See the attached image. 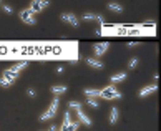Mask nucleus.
<instances>
[{
  "label": "nucleus",
  "mask_w": 161,
  "mask_h": 131,
  "mask_svg": "<svg viewBox=\"0 0 161 131\" xmlns=\"http://www.w3.org/2000/svg\"><path fill=\"white\" fill-rule=\"evenodd\" d=\"M48 5H50V3L47 2V0H42V2L38 0V2H32V3H30V10L33 12V14H38V12H42L43 8H47Z\"/></svg>",
  "instance_id": "nucleus-8"
},
{
  "label": "nucleus",
  "mask_w": 161,
  "mask_h": 131,
  "mask_svg": "<svg viewBox=\"0 0 161 131\" xmlns=\"http://www.w3.org/2000/svg\"><path fill=\"white\" fill-rule=\"evenodd\" d=\"M111 85H116V83H123L125 80H126V73L125 71H121V73H115V75H111Z\"/></svg>",
  "instance_id": "nucleus-13"
},
{
  "label": "nucleus",
  "mask_w": 161,
  "mask_h": 131,
  "mask_svg": "<svg viewBox=\"0 0 161 131\" xmlns=\"http://www.w3.org/2000/svg\"><path fill=\"white\" fill-rule=\"evenodd\" d=\"M100 98H103V100H118V98H123V95L115 88V85H110V86H106V88L101 90Z\"/></svg>",
  "instance_id": "nucleus-3"
},
{
  "label": "nucleus",
  "mask_w": 161,
  "mask_h": 131,
  "mask_svg": "<svg viewBox=\"0 0 161 131\" xmlns=\"http://www.w3.org/2000/svg\"><path fill=\"white\" fill-rule=\"evenodd\" d=\"M77 115H78V123H82V124H85V126H91V118L87 115V113H83V110H78L77 111Z\"/></svg>",
  "instance_id": "nucleus-9"
},
{
  "label": "nucleus",
  "mask_w": 161,
  "mask_h": 131,
  "mask_svg": "<svg viewBox=\"0 0 161 131\" xmlns=\"http://www.w3.org/2000/svg\"><path fill=\"white\" fill-rule=\"evenodd\" d=\"M128 45H130V46H136V45H138V41H130Z\"/></svg>",
  "instance_id": "nucleus-28"
},
{
  "label": "nucleus",
  "mask_w": 161,
  "mask_h": 131,
  "mask_svg": "<svg viewBox=\"0 0 161 131\" xmlns=\"http://www.w3.org/2000/svg\"><path fill=\"white\" fill-rule=\"evenodd\" d=\"M118 120H120V111H118V108H111V111H110V123L111 124H115V123H118Z\"/></svg>",
  "instance_id": "nucleus-15"
},
{
  "label": "nucleus",
  "mask_w": 161,
  "mask_h": 131,
  "mask_svg": "<svg viewBox=\"0 0 161 131\" xmlns=\"http://www.w3.org/2000/svg\"><path fill=\"white\" fill-rule=\"evenodd\" d=\"M68 123H72V115H70V111H65V115H63V126Z\"/></svg>",
  "instance_id": "nucleus-22"
},
{
  "label": "nucleus",
  "mask_w": 161,
  "mask_h": 131,
  "mask_svg": "<svg viewBox=\"0 0 161 131\" xmlns=\"http://www.w3.org/2000/svg\"><path fill=\"white\" fill-rule=\"evenodd\" d=\"M83 20H96L100 22L101 25L105 23V19H103L101 15H96V14H90V12H87V14H83Z\"/></svg>",
  "instance_id": "nucleus-12"
},
{
  "label": "nucleus",
  "mask_w": 161,
  "mask_h": 131,
  "mask_svg": "<svg viewBox=\"0 0 161 131\" xmlns=\"http://www.w3.org/2000/svg\"><path fill=\"white\" fill-rule=\"evenodd\" d=\"M17 78H19V73H15L12 68H7L3 71L2 78H0V86H2V88H8L10 85H13V83L17 81Z\"/></svg>",
  "instance_id": "nucleus-2"
},
{
  "label": "nucleus",
  "mask_w": 161,
  "mask_h": 131,
  "mask_svg": "<svg viewBox=\"0 0 161 131\" xmlns=\"http://www.w3.org/2000/svg\"><path fill=\"white\" fill-rule=\"evenodd\" d=\"M68 106H70L72 110H82V103H80V101H75V100H72L70 103H68Z\"/></svg>",
  "instance_id": "nucleus-19"
},
{
  "label": "nucleus",
  "mask_w": 161,
  "mask_h": 131,
  "mask_svg": "<svg viewBox=\"0 0 161 131\" xmlns=\"http://www.w3.org/2000/svg\"><path fill=\"white\" fill-rule=\"evenodd\" d=\"M27 95H28V96H30V98H33V96H35V95H37V91L33 90V88H28V90H27Z\"/></svg>",
  "instance_id": "nucleus-24"
},
{
  "label": "nucleus",
  "mask_w": 161,
  "mask_h": 131,
  "mask_svg": "<svg viewBox=\"0 0 161 131\" xmlns=\"http://www.w3.org/2000/svg\"><path fill=\"white\" fill-rule=\"evenodd\" d=\"M138 63H140V60H138V58L135 57V58H131V60L128 62V67H130L131 70H135V68L138 67Z\"/></svg>",
  "instance_id": "nucleus-21"
},
{
  "label": "nucleus",
  "mask_w": 161,
  "mask_h": 131,
  "mask_svg": "<svg viewBox=\"0 0 161 131\" xmlns=\"http://www.w3.org/2000/svg\"><path fill=\"white\" fill-rule=\"evenodd\" d=\"M83 93L87 95V98H100L101 90H95V88H85Z\"/></svg>",
  "instance_id": "nucleus-14"
},
{
  "label": "nucleus",
  "mask_w": 161,
  "mask_h": 131,
  "mask_svg": "<svg viewBox=\"0 0 161 131\" xmlns=\"http://www.w3.org/2000/svg\"><path fill=\"white\" fill-rule=\"evenodd\" d=\"M20 20L27 23V25H35L37 20H35V14L30 10V8H25V10H22L20 12Z\"/></svg>",
  "instance_id": "nucleus-4"
},
{
  "label": "nucleus",
  "mask_w": 161,
  "mask_h": 131,
  "mask_svg": "<svg viewBox=\"0 0 161 131\" xmlns=\"http://www.w3.org/2000/svg\"><path fill=\"white\" fill-rule=\"evenodd\" d=\"M108 8L113 10V12H116V14H121V12H123V5L115 3V2H108Z\"/></svg>",
  "instance_id": "nucleus-17"
},
{
  "label": "nucleus",
  "mask_w": 161,
  "mask_h": 131,
  "mask_svg": "<svg viewBox=\"0 0 161 131\" xmlns=\"http://www.w3.org/2000/svg\"><path fill=\"white\" fill-rule=\"evenodd\" d=\"M87 63H88V67H91V68H95V70H101L105 65H103L100 60H96V58H93V57H88L87 58Z\"/></svg>",
  "instance_id": "nucleus-10"
},
{
  "label": "nucleus",
  "mask_w": 161,
  "mask_h": 131,
  "mask_svg": "<svg viewBox=\"0 0 161 131\" xmlns=\"http://www.w3.org/2000/svg\"><path fill=\"white\" fill-rule=\"evenodd\" d=\"M78 129V123H68L65 126H62L60 131H77Z\"/></svg>",
  "instance_id": "nucleus-18"
},
{
  "label": "nucleus",
  "mask_w": 161,
  "mask_h": 131,
  "mask_svg": "<svg viewBox=\"0 0 161 131\" xmlns=\"http://www.w3.org/2000/svg\"><path fill=\"white\" fill-rule=\"evenodd\" d=\"M0 5H2V2H0Z\"/></svg>",
  "instance_id": "nucleus-29"
},
{
  "label": "nucleus",
  "mask_w": 161,
  "mask_h": 131,
  "mask_svg": "<svg viewBox=\"0 0 161 131\" xmlns=\"http://www.w3.org/2000/svg\"><path fill=\"white\" fill-rule=\"evenodd\" d=\"M87 103H88V106H91L93 110H96V108L100 106V103H98V101H96L95 98H88V100H87Z\"/></svg>",
  "instance_id": "nucleus-20"
},
{
  "label": "nucleus",
  "mask_w": 161,
  "mask_h": 131,
  "mask_svg": "<svg viewBox=\"0 0 161 131\" xmlns=\"http://www.w3.org/2000/svg\"><path fill=\"white\" fill-rule=\"evenodd\" d=\"M145 25H148V27H154V25H156V22H154V20H148V22H145Z\"/></svg>",
  "instance_id": "nucleus-25"
},
{
  "label": "nucleus",
  "mask_w": 161,
  "mask_h": 131,
  "mask_svg": "<svg viewBox=\"0 0 161 131\" xmlns=\"http://www.w3.org/2000/svg\"><path fill=\"white\" fill-rule=\"evenodd\" d=\"M47 131H58V128H56L55 124H50V126H48V129H47Z\"/></svg>",
  "instance_id": "nucleus-26"
},
{
  "label": "nucleus",
  "mask_w": 161,
  "mask_h": 131,
  "mask_svg": "<svg viewBox=\"0 0 161 131\" xmlns=\"http://www.w3.org/2000/svg\"><path fill=\"white\" fill-rule=\"evenodd\" d=\"M110 48V43L108 41H98V43L93 45V55L95 57H103Z\"/></svg>",
  "instance_id": "nucleus-5"
},
{
  "label": "nucleus",
  "mask_w": 161,
  "mask_h": 131,
  "mask_svg": "<svg viewBox=\"0 0 161 131\" xmlns=\"http://www.w3.org/2000/svg\"><path fill=\"white\" fill-rule=\"evenodd\" d=\"M60 19H62L63 22L70 23L73 28H78V27H80V22H78V19H77V15L72 14V12H68V14H62V15H60Z\"/></svg>",
  "instance_id": "nucleus-6"
},
{
  "label": "nucleus",
  "mask_w": 161,
  "mask_h": 131,
  "mask_svg": "<svg viewBox=\"0 0 161 131\" xmlns=\"http://www.w3.org/2000/svg\"><path fill=\"white\" fill-rule=\"evenodd\" d=\"M27 67H28V62H19V63H15L13 67H10V68H12L15 73H20V71L24 68H27Z\"/></svg>",
  "instance_id": "nucleus-16"
},
{
  "label": "nucleus",
  "mask_w": 161,
  "mask_h": 131,
  "mask_svg": "<svg viewBox=\"0 0 161 131\" xmlns=\"http://www.w3.org/2000/svg\"><path fill=\"white\" fill-rule=\"evenodd\" d=\"M50 91H51V95H53V96H60V95H63V93L68 91V88L63 86V85H56V86H51Z\"/></svg>",
  "instance_id": "nucleus-11"
},
{
  "label": "nucleus",
  "mask_w": 161,
  "mask_h": 131,
  "mask_svg": "<svg viewBox=\"0 0 161 131\" xmlns=\"http://www.w3.org/2000/svg\"><path fill=\"white\" fill-rule=\"evenodd\" d=\"M158 80H159V75L154 73V75H153V81H158Z\"/></svg>",
  "instance_id": "nucleus-27"
},
{
  "label": "nucleus",
  "mask_w": 161,
  "mask_h": 131,
  "mask_svg": "<svg viewBox=\"0 0 161 131\" xmlns=\"http://www.w3.org/2000/svg\"><path fill=\"white\" fill-rule=\"evenodd\" d=\"M58 105H60V98L55 96L53 101L50 103L48 110L45 111L42 116H40V121H50V120H53V118L56 116V113H58Z\"/></svg>",
  "instance_id": "nucleus-1"
},
{
  "label": "nucleus",
  "mask_w": 161,
  "mask_h": 131,
  "mask_svg": "<svg viewBox=\"0 0 161 131\" xmlns=\"http://www.w3.org/2000/svg\"><path fill=\"white\" fill-rule=\"evenodd\" d=\"M3 12L7 15H12L13 14V10H12V7H8V5H3Z\"/></svg>",
  "instance_id": "nucleus-23"
},
{
  "label": "nucleus",
  "mask_w": 161,
  "mask_h": 131,
  "mask_svg": "<svg viewBox=\"0 0 161 131\" xmlns=\"http://www.w3.org/2000/svg\"><path fill=\"white\" fill-rule=\"evenodd\" d=\"M158 90L156 83H153V85H148V86H143L140 91H138V96L140 98H145V96H149V95H153L154 91Z\"/></svg>",
  "instance_id": "nucleus-7"
}]
</instances>
